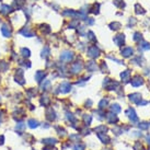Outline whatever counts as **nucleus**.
Segmentation results:
<instances>
[{"label": "nucleus", "instance_id": "obj_23", "mask_svg": "<svg viewBox=\"0 0 150 150\" xmlns=\"http://www.w3.org/2000/svg\"><path fill=\"white\" fill-rule=\"evenodd\" d=\"M21 34H24L25 36H26V35H27V37H31L32 35H33V33H31V32H30L29 30H26V29H25V30H23V31H21Z\"/></svg>", "mask_w": 150, "mask_h": 150}, {"label": "nucleus", "instance_id": "obj_22", "mask_svg": "<svg viewBox=\"0 0 150 150\" xmlns=\"http://www.w3.org/2000/svg\"><path fill=\"white\" fill-rule=\"evenodd\" d=\"M110 26H111L112 30H118L119 27H121V24H119V23H117V22H115V23H112Z\"/></svg>", "mask_w": 150, "mask_h": 150}, {"label": "nucleus", "instance_id": "obj_12", "mask_svg": "<svg viewBox=\"0 0 150 150\" xmlns=\"http://www.w3.org/2000/svg\"><path fill=\"white\" fill-rule=\"evenodd\" d=\"M81 68H82V66H81V64H79V62H76V64L72 66V71L74 72H78V71H80L81 70Z\"/></svg>", "mask_w": 150, "mask_h": 150}, {"label": "nucleus", "instance_id": "obj_20", "mask_svg": "<svg viewBox=\"0 0 150 150\" xmlns=\"http://www.w3.org/2000/svg\"><path fill=\"white\" fill-rule=\"evenodd\" d=\"M99 138L101 140H102V142H109V138H107V136H104L102 135V134H99Z\"/></svg>", "mask_w": 150, "mask_h": 150}, {"label": "nucleus", "instance_id": "obj_7", "mask_svg": "<svg viewBox=\"0 0 150 150\" xmlns=\"http://www.w3.org/2000/svg\"><path fill=\"white\" fill-rule=\"evenodd\" d=\"M129 99H130L132 102L137 103V104H138V103L141 101V95H140L139 93H133V94L129 95Z\"/></svg>", "mask_w": 150, "mask_h": 150}, {"label": "nucleus", "instance_id": "obj_14", "mask_svg": "<svg viewBox=\"0 0 150 150\" xmlns=\"http://www.w3.org/2000/svg\"><path fill=\"white\" fill-rule=\"evenodd\" d=\"M107 121H109L110 123H114V122L117 121V117H116V115H113V114H109V115H107Z\"/></svg>", "mask_w": 150, "mask_h": 150}, {"label": "nucleus", "instance_id": "obj_29", "mask_svg": "<svg viewBox=\"0 0 150 150\" xmlns=\"http://www.w3.org/2000/svg\"><path fill=\"white\" fill-rule=\"evenodd\" d=\"M75 150H83V147L82 146H78V145H77V146L75 147Z\"/></svg>", "mask_w": 150, "mask_h": 150}, {"label": "nucleus", "instance_id": "obj_17", "mask_svg": "<svg viewBox=\"0 0 150 150\" xmlns=\"http://www.w3.org/2000/svg\"><path fill=\"white\" fill-rule=\"evenodd\" d=\"M111 111L112 112H115V113H118L119 111H121V107H119L118 104H114L111 106Z\"/></svg>", "mask_w": 150, "mask_h": 150}, {"label": "nucleus", "instance_id": "obj_19", "mask_svg": "<svg viewBox=\"0 0 150 150\" xmlns=\"http://www.w3.org/2000/svg\"><path fill=\"white\" fill-rule=\"evenodd\" d=\"M45 144H47V145H54V144H56V139H51V138H48V139H45V140H43Z\"/></svg>", "mask_w": 150, "mask_h": 150}, {"label": "nucleus", "instance_id": "obj_3", "mask_svg": "<svg viewBox=\"0 0 150 150\" xmlns=\"http://www.w3.org/2000/svg\"><path fill=\"white\" fill-rule=\"evenodd\" d=\"M71 90V86H70L69 82H62L60 84V92L62 93H67Z\"/></svg>", "mask_w": 150, "mask_h": 150}, {"label": "nucleus", "instance_id": "obj_2", "mask_svg": "<svg viewBox=\"0 0 150 150\" xmlns=\"http://www.w3.org/2000/svg\"><path fill=\"white\" fill-rule=\"evenodd\" d=\"M71 58H72L71 51H64V53L60 55V59H62V62H70Z\"/></svg>", "mask_w": 150, "mask_h": 150}, {"label": "nucleus", "instance_id": "obj_10", "mask_svg": "<svg viewBox=\"0 0 150 150\" xmlns=\"http://www.w3.org/2000/svg\"><path fill=\"white\" fill-rule=\"evenodd\" d=\"M129 76H130V71H129V70H125V71H123L121 74V77H122V79H123L124 81H128V80H129Z\"/></svg>", "mask_w": 150, "mask_h": 150}, {"label": "nucleus", "instance_id": "obj_8", "mask_svg": "<svg viewBox=\"0 0 150 150\" xmlns=\"http://www.w3.org/2000/svg\"><path fill=\"white\" fill-rule=\"evenodd\" d=\"M1 32H2V34H3V36H6V37H10L11 36V30L9 29V26L7 24L2 25Z\"/></svg>", "mask_w": 150, "mask_h": 150}, {"label": "nucleus", "instance_id": "obj_11", "mask_svg": "<svg viewBox=\"0 0 150 150\" xmlns=\"http://www.w3.org/2000/svg\"><path fill=\"white\" fill-rule=\"evenodd\" d=\"M44 77H45V72L44 71H37L36 75H35V79H36V81H42L44 79Z\"/></svg>", "mask_w": 150, "mask_h": 150}, {"label": "nucleus", "instance_id": "obj_24", "mask_svg": "<svg viewBox=\"0 0 150 150\" xmlns=\"http://www.w3.org/2000/svg\"><path fill=\"white\" fill-rule=\"evenodd\" d=\"M107 103H109V101L104 99V100H102V101H101V102H100L99 106L101 107V109H103V107H105V106H106V105H107Z\"/></svg>", "mask_w": 150, "mask_h": 150}, {"label": "nucleus", "instance_id": "obj_6", "mask_svg": "<svg viewBox=\"0 0 150 150\" xmlns=\"http://www.w3.org/2000/svg\"><path fill=\"white\" fill-rule=\"evenodd\" d=\"M126 114H128V117L132 119V122H137L138 121V117H137V115H136L134 109H128L127 112H126Z\"/></svg>", "mask_w": 150, "mask_h": 150}, {"label": "nucleus", "instance_id": "obj_26", "mask_svg": "<svg viewBox=\"0 0 150 150\" xmlns=\"http://www.w3.org/2000/svg\"><path fill=\"white\" fill-rule=\"evenodd\" d=\"M139 39H141V34L140 33H135V35H134V41H139Z\"/></svg>", "mask_w": 150, "mask_h": 150}, {"label": "nucleus", "instance_id": "obj_18", "mask_svg": "<svg viewBox=\"0 0 150 150\" xmlns=\"http://www.w3.org/2000/svg\"><path fill=\"white\" fill-rule=\"evenodd\" d=\"M135 8H136V13H138V14H139V13H145V11H144V9L141 8V7L139 6V4H136L135 6Z\"/></svg>", "mask_w": 150, "mask_h": 150}, {"label": "nucleus", "instance_id": "obj_13", "mask_svg": "<svg viewBox=\"0 0 150 150\" xmlns=\"http://www.w3.org/2000/svg\"><path fill=\"white\" fill-rule=\"evenodd\" d=\"M29 126L31 128H35L38 126V123H37V121H35V119H30L29 121Z\"/></svg>", "mask_w": 150, "mask_h": 150}, {"label": "nucleus", "instance_id": "obj_21", "mask_svg": "<svg viewBox=\"0 0 150 150\" xmlns=\"http://www.w3.org/2000/svg\"><path fill=\"white\" fill-rule=\"evenodd\" d=\"M21 53H22V55L24 56V57H29L30 56V50H26V48H22V50H21Z\"/></svg>", "mask_w": 150, "mask_h": 150}, {"label": "nucleus", "instance_id": "obj_5", "mask_svg": "<svg viewBox=\"0 0 150 150\" xmlns=\"http://www.w3.org/2000/svg\"><path fill=\"white\" fill-rule=\"evenodd\" d=\"M114 42H115V44L117 46H122L124 44V42H125V36L123 34L117 35V36H115V38H114Z\"/></svg>", "mask_w": 150, "mask_h": 150}, {"label": "nucleus", "instance_id": "obj_27", "mask_svg": "<svg viewBox=\"0 0 150 150\" xmlns=\"http://www.w3.org/2000/svg\"><path fill=\"white\" fill-rule=\"evenodd\" d=\"M148 124L147 123H140L139 124V128H141V129H147V128H148Z\"/></svg>", "mask_w": 150, "mask_h": 150}, {"label": "nucleus", "instance_id": "obj_1", "mask_svg": "<svg viewBox=\"0 0 150 150\" xmlns=\"http://www.w3.org/2000/svg\"><path fill=\"white\" fill-rule=\"evenodd\" d=\"M88 55L90 56V57L95 58V57H98V56L100 55V51L97 48V46H92V47H90L88 50Z\"/></svg>", "mask_w": 150, "mask_h": 150}, {"label": "nucleus", "instance_id": "obj_25", "mask_svg": "<svg viewBox=\"0 0 150 150\" xmlns=\"http://www.w3.org/2000/svg\"><path fill=\"white\" fill-rule=\"evenodd\" d=\"M95 68H97V66H95V64H94L93 62H91L90 64L88 65V69H89V70H94Z\"/></svg>", "mask_w": 150, "mask_h": 150}, {"label": "nucleus", "instance_id": "obj_15", "mask_svg": "<svg viewBox=\"0 0 150 150\" xmlns=\"http://www.w3.org/2000/svg\"><path fill=\"white\" fill-rule=\"evenodd\" d=\"M1 12L3 13V14H7V13L10 12V7L9 6H6V4H3L1 8Z\"/></svg>", "mask_w": 150, "mask_h": 150}, {"label": "nucleus", "instance_id": "obj_28", "mask_svg": "<svg viewBox=\"0 0 150 150\" xmlns=\"http://www.w3.org/2000/svg\"><path fill=\"white\" fill-rule=\"evenodd\" d=\"M84 121H86L87 122V123H88V125H89V124H90V122H91V116L90 115H89V116H84Z\"/></svg>", "mask_w": 150, "mask_h": 150}, {"label": "nucleus", "instance_id": "obj_9", "mask_svg": "<svg viewBox=\"0 0 150 150\" xmlns=\"http://www.w3.org/2000/svg\"><path fill=\"white\" fill-rule=\"evenodd\" d=\"M133 48L132 47H125L122 50V55L124 56V57H129V56L133 55Z\"/></svg>", "mask_w": 150, "mask_h": 150}, {"label": "nucleus", "instance_id": "obj_16", "mask_svg": "<svg viewBox=\"0 0 150 150\" xmlns=\"http://www.w3.org/2000/svg\"><path fill=\"white\" fill-rule=\"evenodd\" d=\"M139 48L140 50H150V44L146 43V42H142V43L140 44Z\"/></svg>", "mask_w": 150, "mask_h": 150}, {"label": "nucleus", "instance_id": "obj_4", "mask_svg": "<svg viewBox=\"0 0 150 150\" xmlns=\"http://www.w3.org/2000/svg\"><path fill=\"white\" fill-rule=\"evenodd\" d=\"M142 83H144V80H142V78L139 76H136L134 79H132V86H134V87H139V86H141Z\"/></svg>", "mask_w": 150, "mask_h": 150}]
</instances>
